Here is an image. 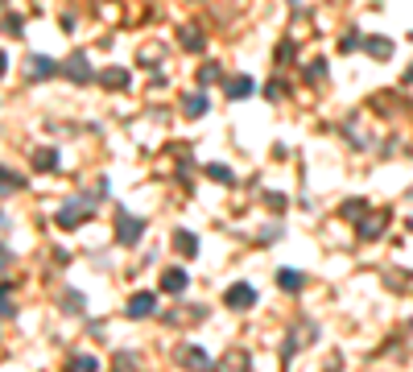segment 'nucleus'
Wrapping results in <instances>:
<instances>
[{"label":"nucleus","mask_w":413,"mask_h":372,"mask_svg":"<svg viewBox=\"0 0 413 372\" xmlns=\"http://www.w3.org/2000/svg\"><path fill=\"white\" fill-rule=\"evenodd\" d=\"M140 232H145V220L129 215V211H116V240L120 244H137Z\"/></svg>","instance_id":"obj_1"},{"label":"nucleus","mask_w":413,"mask_h":372,"mask_svg":"<svg viewBox=\"0 0 413 372\" xmlns=\"http://www.w3.org/2000/svg\"><path fill=\"white\" fill-rule=\"evenodd\" d=\"M87 215H92V203H83V199H71V203L58 211V228H66V232H71V228H79Z\"/></svg>","instance_id":"obj_2"},{"label":"nucleus","mask_w":413,"mask_h":372,"mask_svg":"<svg viewBox=\"0 0 413 372\" xmlns=\"http://www.w3.org/2000/svg\"><path fill=\"white\" fill-rule=\"evenodd\" d=\"M224 302H228L231 310H248V306L256 302V289H252V285H244V281H240V285H228Z\"/></svg>","instance_id":"obj_3"},{"label":"nucleus","mask_w":413,"mask_h":372,"mask_svg":"<svg viewBox=\"0 0 413 372\" xmlns=\"http://www.w3.org/2000/svg\"><path fill=\"white\" fill-rule=\"evenodd\" d=\"M66 75L75 79V83H92L95 75H92V62H87V54L83 50H75L71 58H66Z\"/></svg>","instance_id":"obj_4"},{"label":"nucleus","mask_w":413,"mask_h":372,"mask_svg":"<svg viewBox=\"0 0 413 372\" xmlns=\"http://www.w3.org/2000/svg\"><path fill=\"white\" fill-rule=\"evenodd\" d=\"M153 310H157V298H153V294H133V298H129V306H124V315H129V319H149Z\"/></svg>","instance_id":"obj_5"},{"label":"nucleus","mask_w":413,"mask_h":372,"mask_svg":"<svg viewBox=\"0 0 413 372\" xmlns=\"http://www.w3.org/2000/svg\"><path fill=\"white\" fill-rule=\"evenodd\" d=\"M99 83H103L108 92H124V87L133 83V75H129L124 66H108V71H99Z\"/></svg>","instance_id":"obj_6"},{"label":"nucleus","mask_w":413,"mask_h":372,"mask_svg":"<svg viewBox=\"0 0 413 372\" xmlns=\"http://www.w3.org/2000/svg\"><path fill=\"white\" fill-rule=\"evenodd\" d=\"M384 224H389V215H384V211H376V215H368V211H364V220H360V236H364V240H376V236L384 232Z\"/></svg>","instance_id":"obj_7"},{"label":"nucleus","mask_w":413,"mask_h":372,"mask_svg":"<svg viewBox=\"0 0 413 372\" xmlns=\"http://www.w3.org/2000/svg\"><path fill=\"white\" fill-rule=\"evenodd\" d=\"M50 75H54V62H50L46 54H29V79L42 83V79H50Z\"/></svg>","instance_id":"obj_8"},{"label":"nucleus","mask_w":413,"mask_h":372,"mask_svg":"<svg viewBox=\"0 0 413 372\" xmlns=\"http://www.w3.org/2000/svg\"><path fill=\"white\" fill-rule=\"evenodd\" d=\"M207 108H211V103H207V95L203 92H190L182 99V112L190 116V120H194V116H207Z\"/></svg>","instance_id":"obj_9"},{"label":"nucleus","mask_w":413,"mask_h":372,"mask_svg":"<svg viewBox=\"0 0 413 372\" xmlns=\"http://www.w3.org/2000/svg\"><path fill=\"white\" fill-rule=\"evenodd\" d=\"M224 92H228V99H244V95H252V79L248 75H236V79L224 83Z\"/></svg>","instance_id":"obj_10"},{"label":"nucleus","mask_w":413,"mask_h":372,"mask_svg":"<svg viewBox=\"0 0 413 372\" xmlns=\"http://www.w3.org/2000/svg\"><path fill=\"white\" fill-rule=\"evenodd\" d=\"M34 170L54 174V170H58V153H54V149H34Z\"/></svg>","instance_id":"obj_11"},{"label":"nucleus","mask_w":413,"mask_h":372,"mask_svg":"<svg viewBox=\"0 0 413 372\" xmlns=\"http://www.w3.org/2000/svg\"><path fill=\"white\" fill-rule=\"evenodd\" d=\"M277 285H281L285 294H298V289L306 285V278H302L298 269H281V273H277Z\"/></svg>","instance_id":"obj_12"},{"label":"nucleus","mask_w":413,"mask_h":372,"mask_svg":"<svg viewBox=\"0 0 413 372\" xmlns=\"http://www.w3.org/2000/svg\"><path fill=\"white\" fill-rule=\"evenodd\" d=\"M364 50L372 54V58H389V54H393V42L380 38V34H372V38H364Z\"/></svg>","instance_id":"obj_13"},{"label":"nucleus","mask_w":413,"mask_h":372,"mask_svg":"<svg viewBox=\"0 0 413 372\" xmlns=\"http://www.w3.org/2000/svg\"><path fill=\"white\" fill-rule=\"evenodd\" d=\"M161 289H166V294H182L186 289V273L182 269H166V273H161Z\"/></svg>","instance_id":"obj_14"},{"label":"nucleus","mask_w":413,"mask_h":372,"mask_svg":"<svg viewBox=\"0 0 413 372\" xmlns=\"http://www.w3.org/2000/svg\"><path fill=\"white\" fill-rule=\"evenodd\" d=\"M174 248H178L182 257H194V252H198V240H194V232H174Z\"/></svg>","instance_id":"obj_15"},{"label":"nucleus","mask_w":413,"mask_h":372,"mask_svg":"<svg viewBox=\"0 0 413 372\" xmlns=\"http://www.w3.org/2000/svg\"><path fill=\"white\" fill-rule=\"evenodd\" d=\"M182 46L190 50V54H194V50H203V46H207V38H203V29H194V25H186V29H182Z\"/></svg>","instance_id":"obj_16"},{"label":"nucleus","mask_w":413,"mask_h":372,"mask_svg":"<svg viewBox=\"0 0 413 372\" xmlns=\"http://www.w3.org/2000/svg\"><path fill=\"white\" fill-rule=\"evenodd\" d=\"M182 364H194V369H207V364H211V356H207L203 348H182Z\"/></svg>","instance_id":"obj_17"},{"label":"nucleus","mask_w":413,"mask_h":372,"mask_svg":"<svg viewBox=\"0 0 413 372\" xmlns=\"http://www.w3.org/2000/svg\"><path fill=\"white\" fill-rule=\"evenodd\" d=\"M62 306H66L71 315H83V294H79V289H66V294H62Z\"/></svg>","instance_id":"obj_18"},{"label":"nucleus","mask_w":413,"mask_h":372,"mask_svg":"<svg viewBox=\"0 0 413 372\" xmlns=\"http://www.w3.org/2000/svg\"><path fill=\"white\" fill-rule=\"evenodd\" d=\"M207 174H211L215 183H224V186H228V183H236V174H231L228 166H219V162H215V166H207Z\"/></svg>","instance_id":"obj_19"},{"label":"nucleus","mask_w":413,"mask_h":372,"mask_svg":"<svg viewBox=\"0 0 413 372\" xmlns=\"http://www.w3.org/2000/svg\"><path fill=\"white\" fill-rule=\"evenodd\" d=\"M25 178H17V174H8V170H0V190H21Z\"/></svg>","instance_id":"obj_20"},{"label":"nucleus","mask_w":413,"mask_h":372,"mask_svg":"<svg viewBox=\"0 0 413 372\" xmlns=\"http://www.w3.org/2000/svg\"><path fill=\"white\" fill-rule=\"evenodd\" d=\"M71 364H75V372H92V369H99V360H95V356H75Z\"/></svg>","instance_id":"obj_21"},{"label":"nucleus","mask_w":413,"mask_h":372,"mask_svg":"<svg viewBox=\"0 0 413 372\" xmlns=\"http://www.w3.org/2000/svg\"><path fill=\"white\" fill-rule=\"evenodd\" d=\"M198 79H203V83H215V79H219V66H215V62H207V66L198 71Z\"/></svg>","instance_id":"obj_22"},{"label":"nucleus","mask_w":413,"mask_h":372,"mask_svg":"<svg viewBox=\"0 0 413 372\" xmlns=\"http://www.w3.org/2000/svg\"><path fill=\"white\" fill-rule=\"evenodd\" d=\"M360 211H368V203H364V199H347V215H352V220H356V215H360Z\"/></svg>","instance_id":"obj_23"},{"label":"nucleus","mask_w":413,"mask_h":372,"mask_svg":"<svg viewBox=\"0 0 413 372\" xmlns=\"http://www.w3.org/2000/svg\"><path fill=\"white\" fill-rule=\"evenodd\" d=\"M339 46L347 50V54H352V50H360V34H343V42H339Z\"/></svg>","instance_id":"obj_24"},{"label":"nucleus","mask_w":413,"mask_h":372,"mask_svg":"<svg viewBox=\"0 0 413 372\" xmlns=\"http://www.w3.org/2000/svg\"><path fill=\"white\" fill-rule=\"evenodd\" d=\"M322 71H326V62H310V71H306V79H322Z\"/></svg>","instance_id":"obj_25"},{"label":"nucleus","mask_w":413,"mask_h":372,"mask_svg":"<svg viewBox=\"0 0 413 372\" xmlns=\"http://www.w3.org/2000/svg\"><path fill=\"white\" fill-rule=\"evenodd\" d=\"M265 203H269L273 211H285V199H281V194H265Z\"/></svg>","instance_id":"obj_26"},{"label":"nucleus","mask_w":413,"mask_h":372,"mask_svg":"<svg viewBox=\"0 0 413 372\" xmlns=\"http://www.w3.org/2000/svg\"><path fill=\"white\" fill-rule=\"evenodd\" d=\"M4 29L8 34H21V17H4Z\"/></svg>","instance_id":"obj_27"},{"label":"nucleus","mask_w":413,"mask_h":372,"mask_svg":"<svg viewBox=\"0 0 413 372\" xmlns=\"http://www.w3.org/2000/svg\"><path fill=\"white\" fill-rule=\"evenodd\" d=\"M4 71H8V54H0V79H4Z\"/></svg>","instance_id":"obj_28"},{"label":"nucleus","mask_w":413,"mask_h":372,"mask_svg":"<svg viewBox=\"0 0 413 372\" xmlns=\"http://www.w3.org/2000/svg\"><path fill=\"white\" fill-rule=\"evenodd\" d=\"M4 265H8V248L0 244V269H4Z\"/></svg>","instance_id":"obj_29"},{"label":"nucleus","mask_w":413,"mask_h":372,"mask_svg":"<svg viewBox=\"0 0 413 372\" xmlns=\"http://www.w3.org/2000/svg\"><path fill=\"white\" fill-rule=\"evenodd\" d=\"M0 228H4V215H0Z\"/></svg>","instance_id":"obj_30"},{"label":"nucleus","mask_w":413,"mask_h":372,"mask_svg":"<svg viewBox=\"0 0 413 372\" xmlns=\"http://www.w3.org/2000/svg\"><path fill=\"white\" fill-rule=\"evenodd\" d=\"M0 4H4V0H0Z\"/></svg>","instance_id":"obj_31"}]
</instances>
